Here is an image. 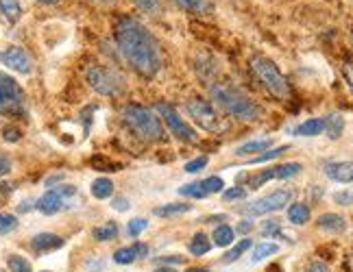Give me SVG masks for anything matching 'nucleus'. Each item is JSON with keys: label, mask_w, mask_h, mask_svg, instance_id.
<instances>
[{"label": "nucleus", "mask_w": 353, "mask_h": 272, "mask_svg": "<svg viewBox=\"0 0 353 272\" xmlns=\"http://www.w3.org/2000/svg\"><path fill=\"white\" fill-rule=\"evenodd\" d=\"M114 35L122 57L127 59V63L135 72L146 79H153L159 72L161 67L159 44L140 20L122 16L114 26Z\"/></svg>", "instance_id": "f257e3e1"}, {"label": "nucleus", "mask_w": 353, "mask_h": 272, "mask_svg": "<svg viewBox=\"0 0 353 272\" xmlns=\"http://www.w3.org/2000/svg\"><path fill=\"white\" fill-rule=\"evenodd\" d=\"M210 94L214 103L223 107L229 116H234L238 120H244V122H253L262 116V107L253 103L249 96H244L242 92H238L236 87L232 85H225V83H214L210 87Z\"/></svg>", "instance_id": "f03ea898"}, {"label": "nucleus", "mask_w": 353, "mask_h": 272, "mask_svg": "<svg viewBox=\"0 0 353 272\" xmlns=\"http://www.w3.org/2000/svg\"><path fill=\"white\" fill-rule=\"evenodd\" d=\"M122 120H125V125L144 142H164L166 140L161 120L153 109L142 107V105H127L122 109Z\"/></svg>", "instance_id": "7ed1b4c3"}, {"label": "nucleus", "mask_w": 353, "mask_h": 272, "mask_svg": "<svg viewBox=\"0 0 353 272\" xmlns=\"http://www.w3.org/2000/svg\"><path fill=\"white\" fill-rule=\"evenodd\" d=\"M251 70L255 72V76L260 79V83L266 87V92L270 96H275L279 101H288L290 98V83L286 81V76L281 74L279 67L270 61L268 57H257L251 59Z\"/></svg>", "instance_id": "20e7f679"}, {"label": "nucleus", "mask_w": 353, "mask_h": 272, "mask_svg": "<svg viewBox=\"0 0 353 272\" xmlns=\"http://www.w3.org/2000/svg\"><path fill=\"white\" fill-rule=\"evenodd\" d=\"M85 79L90 87L101 94V96H120L125 92V79L120 76V72H116L114 67L107 65H90Z\"/></svg>", "instance_id": "39448f33"}, {"label": "nucleus", "mask_w": 353, "mask_h": 272, "mask_svg": "<svg viewBox=\"0 0 353 272\" xmlns=\"http://www.w3.org/2000/svg\"><path fill=\"white\" fill-rule=\"evenodd\" d=\"M0 114L7 116H24L26 114V98L16 79L0 72Z\"/></svg>", "instance_id": "423d86ee"}, {"label": "nucleus", "mask_w": 353, "mask_h": 272, "mask_svg": "<svg viewBox=\"0 0 353 272\" xmlns=\"http://www.w3.org/2000/svg\"><path fill=\"white\" fill-rule=\"evenodd\" d=\"M188 114L201 129H205L210 133H225L229 129L227 122L219 114H216V109L208 101L192 98L188 103Z\"/></svg>", "instance_id": "0eeeda50"}, {"label": "nucleus", "mask_w": 353, "mask_h": 272, "mask_svg": "<svg viewBox=\"0 0 353 272\" xmlns=\"http://www.w3.org/2000/svg\"><path fill=\"white\" fill-rule=\"evenodd\" d=\"M157 112L159 116L164 118V122L168 125V131L174 135L176 140H181V142H196L199 140V135L196 131L188 125V122L176 114V109L172 105H166V103H157Z\"/></svg>", "instance_id": "6e6552de"}, {"label": "nucleus", "mask_w": 353, "mask_h": 272, "mask_svg": "<svg viewBox=\"0 0 353 272\" xmlns=\"http://www.w3.org/2000/svg\"><path fill=\"white\" fill-rule=\"evenodd\" d=\"M290 200H292L290 189H275V192H270V194H266L262 198L253 200L251 205L242 207V211L249 213V216H264V213H273V211L283 209L286 205H290Z\"/></svg>", "instance_id": "1a4fd4ad"}, {"label": "nucleus", "mask_w": 353, "mask_h": 272, "mask_svg": "<svg viewBox=\"0 0 353 272\" xmlns=\"http://www.w3.org/2000/svg\"><path fill=\"white\" fill-rule=\"evenodd\" d=\"M77 194V187L74 185H59V187H52L48 192L35 202V209H39L46 216H52L61 209L68 207V198H72Z\"/></svg>", "instance_id": "9d476101"}, {"label": "nucleus", "mask_w": 353, "mask_h": 272, "mask_svg": "<svg viewBox=\"0 0 353 272\" xmlns=\"http://www.w3.org/2000/svg\"><path fill=\"white\" fill-rule=\"evenodd\" d=\"M0 63L7 65L13 72H20V74L33 72V59L29 57V52L20 46H9L5 50H0Z\"/></svg>", "instance_id": "9b49d317"}, {"label": "nucleus", "mask_w": 353, "mask_h": 272, "mask_svg": "<svg viewBox=\"0 0 353 272\" xmlns=\"http://www.w3.org/2000/svg\"><path fill=\"white\" fill-rule=\"evenodd\" d=\"M325 176L336 183H353V161L325 163Z\"/></svg>", "instance_id": "f8f14e48"}, {"label": "nucleus", "mask_w": 353, "mask_h": 272, "mask_svg": "<svg viewBox=\"0 0 353 272\" xmlns=\"http://www.w3.org/2000/svg\"><path fill=\"white\" fill-rule=\"evenodd\" d=\"M63 247V240L55 233H37L31 240V249L37 253H48V251H57Z\"/></svg>", "instance_id": "ddd939ff"}, {"label": "nucleus", "mask_w": 353, "mask_h": 272, "mask_svg": "<svg viewBox=\"0 0 353 272\" xmlns=\"http://www.w3.org/2000/svg\"><path fill=\"white\" fill-rule=\"evenodd\" d=\"M148 249H146V244H133V247H125V249H118L114 253V262L116 264H122V266H127V264H133L138 257H146Z\"/></svg>", "instance_id": "4468645a"}, {"label": "nucleus", "mask_w": 353, "mask_h": 272, "mask_svg": "<svg viewBox=\"0 0 353 272\" xmlns=\"http://www.w3.org/2000/svg\"><path fill=\"white\" fill-rule=\"evenodd\" d=\"M319 229L323 231H327V233H343V231L347 229V220L343 216H338V213H325L319 218Z\"/></svg>", "instance_id": "2eb2a0df"}, {"label": "nucleus", "mask_w": 353, "mask_h": 272, "mask_svg": "<svg viewBox=\"0 0 353 272\" xmlns=\"http://www.w3.org/2000/svg\"><path fill=\"white\" fill-rule=\"evenodd\" d=\"M172 3L190 13H199V16H205V13L214 11V3L212 0H172Z\"/></svg>", "instance_id": "dca6fc26"}, {"label": "nucleus", "mask_w": 353, "mask_h": 272, "mask_svg": "<svg viewBox=\"0 0 353 272\" xmlns=\"http://www.w3.org/2000/svg\"><path fill=\"white\" fill-rule=\"evenodd\" d=\"M323 131H325V120L312 118V120H305L303 125H299L294 129V135H299V138H316Z\"/></svg>", "instance_id": "f3484780"}, {"label": "nucleus", "mask_w": 353, "mask_h": 272, "mask_svg": "<svg viewBox=\"0 0 353 272\" xmlns=\"http://www.w3.org/2000/svg\"><path fill=\"white\" fill-rule=\"evenodd\" d=\"M273 146V140L270 138H262V140H251L247 144H242L236 148V155L238 157H247V155H253V153H264L268 148Z\"/></svg>", "instance_id": "a211bd4d"}, {"label": "nucleus", "mask_w": 353, "mask_h": 272, "mask_svg": "<svg viewBox=\"0 0 353 272\" xmlns=\"http://www.w3.org/2000/svg\"><path fill=\"white\" fill-rule=\"evenodd\" d=\"M345 131V118L338 116V114H332L325 118V133H327L330 140H338Z\"/></svg>", "instance_id": "6ab92c4d"}, {"label": "nucleus", "mask_w": 353, "mask_h": 272, "mask_svg": "<svg viewBox=\"0 0 353 272\" xmlns=\"http://www.w3.org/2000/svg\"><path fill=\"white\" fill-rule=\"evenodd\" d=\"M0 13L7 22H18L22 18L20 0H0Z\"/></svg>", "instance_id": "aec40b11"}, {"label": "nucleus", "mask_w": 353, "mask_h": 272, "mask_svg": "<svg viewBox=\"0 0 353 272\" xmlns=\"http://www.w3.org/2000/svg\"><path fill=\"white\" fill-rule=\"evenodd\" d=\"M112 194H114V183H112V179H107V176H101V179H97L92 183V196L94 198L103 200V198H110Z\"/></svg>", "instance_id": "412c9836"}, {"label": "nucleus", "mask_w": 353, "mask_h": 272, "mask_svg": "<svg viewBox=\"0 0 353 272\" xmlns=\"http://www.w3.org/2000/svg\"><path fill=\"white\" fill-rule=\"evenodd\" d=\"M118 236V224L116 222H105L101 227H97L92 231V238L97 242H110V240H116Z\"/></svg>", "instance_id": "4be33fe9"}, {"label": "nucleus", "mask_w": 353, "mask_h": 272, "mask_svg": "<svg viewBox=\"0 0 353 272\" xmlns=\"http://www.w3.org/2000/svg\"><path fill=\"white\" fill-rule=\"evenodd\" d=\"M279 251L277 244H270V242H262V244H257V247L253 249V255H251V262L253 264H260L264 262L266 257H273L275 253Z\"/></svg>", "instance_id": "5701e85b"}, {"label": "nucleus", "mask_w": 353, "mask_h": 272, "mask_svg": "<svg viewBox=\"0 0 353 272\" xmlns=\"http://www.w3.org/2000/svg\"><path fill=\"white\" fill-rule=\"evenodd\" d=\"M288 220L292 222V224H305L307 220H310V209H307V205H303V202H294V205H290V209H288Z\"/></svg>", "instance_id": "b1692460"}, {"label": "nucleus", "mask_w": 353, "mask_h": 272, "mask_svg": "<svg viewBox=\"0 0 353 272\" xmlns=\"http://www.w3.org/2000/svg\"><path fill=\"white\" fill-rule=\"evenodd\" d=\"M210 249H212V242L205 233H196L192 238V242H190V253L196 257H203L205 253H210Z\"/></svg>", "instance_id": "393cba45"}, {"label": "nucleus", "mask_w": 353, "mask_h": 272, "mask_svg": "<svg viewBox=\"0 0 353 272\" xmlns=\"http://www.w3.org/2000/svg\"><path fill=\"white\" fill-rule=\"evenodd\" d=\"M251 247H253V242H251L249 238L240 240V242L236 244V247H234L232 251H229V253L223 257V262H225V264H234V262H236V260H240V257H242L244 253H247Z\"/></svg>", "instance_id": "a878e982"}, {"label": "nucleus", "mask_w": 353, "mask_h": 272, "mask_svg": "<svg viewBox=\"0 0 353 272\" xmlns=\"http://www.w3.org/2000/svg\"><path fill=\"white\" fill-rule=\"evenodd\" d=\"M301 170H303V166L299 161L281 163V166L275 168V179H292V176H296Z\"/></svg>", "instance_id": "bb28decb"}, {"label": "nucleus", "mask_w": 353, "mask_h": 272, "mask_svg": "<svg viewBox=\"0 0 353 272\" xmlns=\"http://www.w3.org/2000/svg\"><path fill=\"white\" fill-rule=\"evenodd\" d=\"M232 242H234V229L232 227H227V224L216 227V231H214V244H216V247H229Z\"/></svg>", "instance_id": "cd10ccee"}, {"label": "nucleus", "mask_w": 353, "mask_h": 272, "mask_svg": "<svg viewBox=\"0 0 353 272\" xmlns=\"http://www.w3.org/2000/svg\"><path fill=\"white\" fill-rule=\"evenodd\" d=\"M288 151V146H277V148H268V151H264V153H260V155H255L249 163H266V161H273V159H277V157H281L283 153Z\"/></svg>", "instance_id": "c85d7f7f"}, {"label": "nucleus", "mask_w": 353, "mask_h": 272, "mask_svg": "<svg viewBox=\"0 0 353 272\" xmlns=\"http://www.w3.org/2000/svg\"><path fill=\"white\" fill-rule=\"evenodd\" d=\"M192 207L188 205V202H170V205H161L155 209V216H179V213H185Z\"/></svg>", "instance_id": "c756f323"}, {"label": "nucleus", "mask_w": 353, "mask_h": 272, "mask_svg": "<svg viewBox=\"0 0 353 272\" xmlns=\"http://www.w3.org/2000/svg\"><path fill=\"white\" fill-rule=\"evenodd\" d=\"M179 194L181 196H188V198H205L208 196L203 183H188V185L179 187Z\"/></svg>", "instance_id": "7c9ffc66"}, {"label": "nucleus", "mask_w": 353, "mask_h": 272, "mask_svg": "<svg viewBox=\"0 0 353 272\" xmlns=\"http://www.w3.org/2000/svg\"><path fill=\"white\" fill-rule=\"evenodd\" d=\"M133 3L138 5L142 11L153 13V16H161V13H164V5H161V0H133Z\"/></svg>", "instance_id": "2f4dec72"}, {"label": "nucleus", "mask_w": 353, "mask_h": 272, "mask_svg": "<svg viewBox=\"0 0 353 272\" xmlns=\"http://www.w3.org/2000/svg\"><path fill=\"white\" fill-rule=\"evenodd\" d=\"M18 229V218L13 213H0V236H7Z\"/></svg>", "instance_id": "473e14b6"}, {"label": "nucleus", "mask_w": 353, "mask_h": 272, "mask_svg": "<svg viewBox=\"0 0 353 272\" xmlns=\"http://www.w3.org/2000/svg\"><path fill=\"white\" fill-rule=\"evenodd\" d=\"M7 266H9L11 272H33L31 264L26 262L24 257H20V255H11L9 260H7Z\"/></svg>", "instance_id": "72a5a7b5"}, {"label": "nucleus", "mask_w": 353, "mask_h": 272, "mask_svg": "<svg viewBox=\"0 0 353 272\" xmlns=\"http://www.w3.org/2000/svg\"><path fill=\"white\" fill-rule=\"evenodd\" d=\"M201 183H203V187H205L208 194H219V192H223V187H225V181L221 179V176H210V179L201 181Z\"/></svg>", "instance_id": "f704fd0d"}, {"label": "nucleus", "mask_w": 353, "mask_h": 272, "mask_svg": "<svg viewBox=\"0 0 353 272\" xmlns=\"http://www.w3.org/2000/svg\"><path fill=\"white\" fill-rule=\"evenodd\" d=\"M270 179H275V168L264 170V172H260L257 176H251V179H249V185H251V187H262V185L268 183Z\"/></svg>", "instance_id": "c9c22d12"}, {"label": "nucleus", "mask_w": 353, "mask_h": 272, "mask_svg": "<svg viewBox=\"0 0 353 272\" xmlns=\"http://www.w3.org/2000/svg\"><path fill=\"white\" fill-rule=\"evenodd\" d=\"M334 202H336V205H343V207L353 205V187L343 189V192H336L334 194Z\"/></svg>", "instance_id": "e433bc0d"}, {"label": "nucleus", "mask_w": 353, "mask_h": 272, "mask_svg": "<svg viewBox=\"0 0 353 272\" xmlns=\"http://www.w3.org/2000/svg\"><path fill=\"white\" fill-rule=\"evenodd\" d=\"M148 229V222L144 220V218H135V220H131L129 222V236H140L142 231H146Z\"/></svg>", "instance_id": "4c0bfd02"}, {"label": "nucleus", "mask_w": 353, "mask_h": 272, "mask_svg": "<svg viewBox=\"0 0 353 272\" xmlns=\"http://www.w3.org/2000/svg\"><path fill=\"white\" fill-rule=\"evenodd\" d=\"M281 233V224H279V220H266L264 224H262V236H279Z\"/></svg>", "instance_id": "58836bf2"}, {"label": "nucleus", "mask_w": 353, "mask_h": 272, "mask_svg": "<svg viewBox=\"0 0 353 272\" xmlns=\"http://www.w3.org/2000/svg\"><path fill=\"white\" fill-rule=\"evenodd\" d=\"M208 166V157H199V159H192V161H188L185 163V172H190V174H194V172H199V170H203Z\"/></svg>", "instance_id": "ea45409f"}, {"label": "nucleus", "mask_w": 353, "mask_h": 272, "mask_svg": "<svg viewBox=\"0 0 353 272\" xmlns=\"http://www.w3.org/2000/svg\"><path fill=\"white\" fill-rule=\"evenodd\" d=\"M244 196H247V189H244V187H232V189H225V192H223L225 200H240Z\"/></svg>", "instance_id": "a19ab883"}, {"label": "nucleus", "mask_w": 353, "mask_h": 272, "mask_svg": "<svg viewBox=\"0 0 353 272\" xmlns=\"http://www.w3.org/2000/svg\"><path fill=\"white\" fill-rule=\"evenodd\" d=\"M20 138H22V133H20L18 127H5L3 129V140L5 142H18Z\"/></svg>", "instance_id": "79ce46f5"}, {"label": "nucleus", "mask_w": 353, "mask_h": 272, "mask_svg": "<svg viewBox=\"0 0 353 272\" xmlns=\"http://www.w3.org/2000/svg\"><path fill=\"white\" fill-rule=\"evenodd\" d=\"M343 76L347 81V87L353 92V61H345L343 63Z\"/></svg>", "instance_id": "37998d69"}, {"label": "nucleus", "mask_w": 353, "mask_h": 272, "mask_svg": "<svg viewBox=\"0 0 353 272\" xmlns=\"http://www.w3.org/2000/svg\"><path fill=\"white\" fill-rule=\"evenodd\" d=\"M9 172H11V159L7 155H0V179Z\"/></svg>", "instance_id": "c03bdc74"}, {"label": "nucleus", "mask_w": 353, "mask_h": 272, "mask_svg": "<svg viewBox=\"0 0 353 272\" xmlns=\"http://www.w3.org/2000/svg\"><path fill=\"white\" fill-rule=\"evenodd\" d=\"M157 264H183V257H179V255H170V257H157L155 260Z\"/></svg>", "instance_id": "a18cd8bd"}, {"label": "nucleus", "mask_w": 353, "mask_h": 272, "mask_svg": "<svg viewBox=\"0 0 353 272\" xmlns=\"http://www.w3.org/2000/svg\"><path fill=\"white\" fill-rule=\"evenodd\" d=\"M112 207L118 209V211H127V209H129V200H127L125 196H118V198H114Z\"/></svg>", "instance_id": "49530a36"}, {"label": "nucleus", "mask_w": 353, "mask_h": 272, "mask_svg": "<svg viewBox=\"0 0 353 272\" xmlns=\"http://www.w3.org/2000/svg\"><path fill=\"white\" fill-rule=\"evenodd\" d=\"M305 272H332L327 264H323V262H314V264H310Z\"/></svg>", "instance_id": "de8ad7c7"}, {"label": "nucleus", "mask_w": 353, "mask_h": 272, "mask_svg": "<svg viewBox=\"0 0 353 272\" xmlns=\"http://www.w3.org/2000/svg\"><path fill=\"white\" fill-rule=\"evenodd\" d=\"M251 229H253V222H251V220H242V222L238 224V231H240V233H249Z\"/></svg>", "instance_id": "09e8293b"}, {"label": "nucleus", "mask_w": 353, "mask_h": 272, "mask_svg": "<svg viewBox=\"0 0 353 272\" xmlns=\"http://www.w3.org/2000/svg\"><path fill=\"white\" fill-rule=\"evenodd\" d=\"M61 179H63V174H57V176H50V179H48V181H46V185H48V187H50V185H52V183H59V181H61Z\"/></svg>", "instance_id": "8fccbe9b"}, {"label": "nucleus", "mask_w": 353, "mask_h": 272, "mask_svg": "<svg viewBox=\"0 0 353 272\" xmlns=\"http://www.w3.org/2000/svg\"><path fill=\"white\" fill-rule=\"evenodd\" d=\"M37 3H42V5H57V3H61V0H37Z\"/></svg>", "instance_id": "3c124183"}, {"label": "nucleus", "mask_w": 353, "mask_h": 272, "mask_svg": "<svg viewBox=\"0 0 353 272\" xmlns=\"http://www.w3.org/2000/svg\"><path fill=\"white\" fill-rule=\"evenodd\" d=\"M29 209H33L31 202H22V205H20V211H29Z\"/></svg>", "instance_id": "603ef678"}, {"label": "nucleus", "mask_w": 353, "mask_h": 272, "mask_svg": "<svg viewBox=\"0 0 353 272\" xmlns=\"http://www.w3.org/2000/svg\"><path fill=\"white\" fill-rule=\"evenodd\" d=\"M185 272H212V270H208V268H190Z\"/></svg>", "instance_id": "864d4df0"}, {"label": "nucleus", "mask_w": 353, "mask_h": 272, "mask_svg": "<svg viewBox=\"0 0 353 272\" xmlns=\"http://www.w3.org/2000/svg\"><path fill=\"white\" fill-rule=\"evenodd\" d=\"M90 3H97V5H110L112 0H90Z\"/></svg>", "instance_id": "5fc2aeb1"}, {"label": "nucleus", "mask_w": 353, "mask_h": 272, "mask_svg": "<svg viewBox=\"0 0 353 272\" xmlns=\"http://www.w3.org/2000/svg\"><path fill=\"white\" fill-rule=\"evenodd\" d=\"M155 272H174V270L172 268H157Z\"/></svg>", "instance_id": "6e6d98bb"}, {"label": "nucleus", "mask_w": 353, "mask_h": 272, "mask_svg": "<svg viewBox=\"0 0 353 272\" xmlns=\"http://www.w3.org/2000/svg\"><path fill=\"white\" fill-rule=\"evenodd\" d=\"M351 39H353V35H351Z\"/></svg>", "instance_id": "4d7b16f0"}]
</instances>
